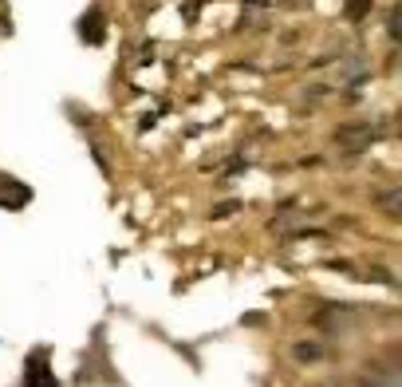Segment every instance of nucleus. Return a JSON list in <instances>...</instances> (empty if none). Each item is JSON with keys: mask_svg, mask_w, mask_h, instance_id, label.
Segmentation results:
<instances>
[{"mask_svg": "<svg viewBox=\"0 0 402 387\" xmlns=\"http://www.w3.org/2000/svg\"><path fill=\"white\" fill-rule=\"evenodd\" d=\"M336 139L347 146V150H363V146L375 139V130H370L367 123H363V127H339V130H336Z\"/></svg>", "mask_w": 402, "mask_h": 387, "instance_id": "obj_1", "label": "nucleus"}, {"mask_svg": "<svg viewBox=\"0 0 402 387\" xmlns=\"http://www.w3.org/2000/svg\"><path fill=\"white\" fill-rule=\"evenodd\" d=\"M24 202H28V190H24V186H12L8 178H0V206L12 210V206H24Z\"/></svg>", "mask_w": 402, "mask_h": 387, "instance_id": "obj_2", "label": "nucleus"}, {"mask_svg": "<svg viewBox=\"0 0 402 387\" xmlns=\"http://www.w3.org/2000/svg\"><path fill=\"white\" fill-rule=\"evenodd\" d=\"M79 36H83V40H91V44H103V16H99V12H91V16H83Z\"/></svg>", "mask_w": 402, "mask_h": 387, "instance_id": "obj_3", "label": "nucleus"}, {"mask_svg": "<svg viewBox=\"0 0 402 387\" xmlns=\"http://www.w3.org/2000/svg\"><path fill=\"white\" fill-rule=\"evenodd\" d=\"M296 360H320V344H296Z\"/></svg>", "mask_w": 402, "mask_h": 387, "instance_id": "obj_4", "label": "nucleus"}]
</instances>
